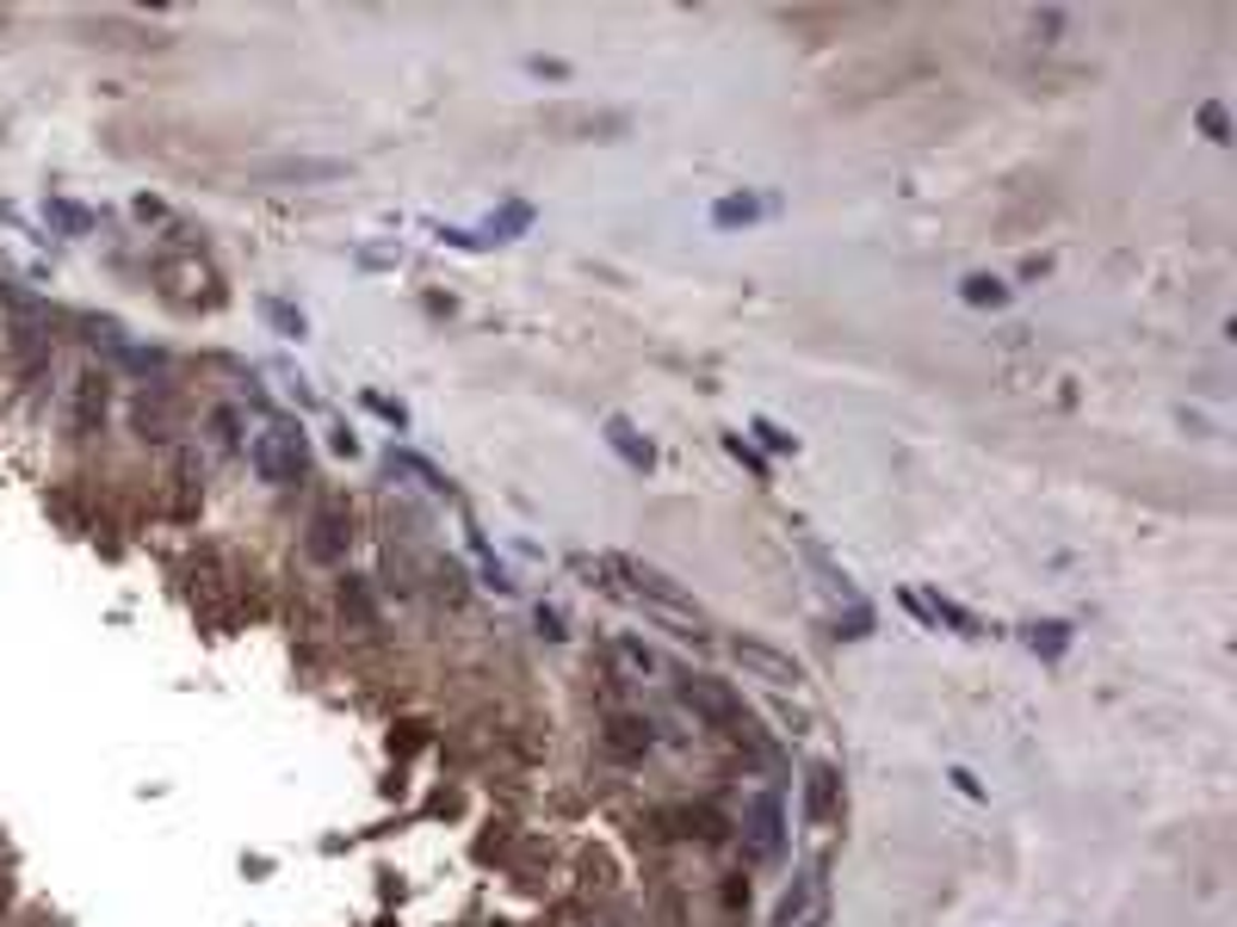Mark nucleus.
<instances>
[{
  "mask_svg": "<svg viewBox=\"0 0 1237 927\" xmlns=\"http://www.w3.org/2000/svg\"><path fill=\"white\" fill-rule=\"evenodd\" d=\"M247 464H254V476H260L267 489H291L298 471H304V434H291V427H260V434L247 439Z\"/></svg>",
  "mask_w": 1237,
  "mask_h": 927,
  "instance_id": "f257e3e1",
  "label": "nucleus"
},
{
  "mask_svg": "<svg viewBox=\"0 0 1237 927\" xmlns=\"http://www.w3.org/2000/svg\"><path fill=\"white\" fill-rule=\"evenodd\" d=\"M681 699L700 711L712 730H724V736H737V742H755V718L742 711V699L730 693V686H718V681H705V674H693V681L681 686Z\"/></svg>",
  "mask_w": 1237,
  "mask_h": 927,
  "instance_id": "f03ea898",
  "label": "nucleus"
},
{
  "mask_svg": "<svg viewBox=\"0 0 1237 927\" xmlns=\"http://www.w3.org/2000/svg\"><path fill=\"white\" fill-rule=\"evenodd\" d=\"M730 662H737L749 681L774 686V693H799L804 686L799 656H786V649H774V644H755V637H737V644H730Z\"/></svg>",
  "mask_w": 1237,
  "mask_h": 927,
  "instance_id": "7ed1b4c3",
  "label": "nucleus"
},
{
  "mask_svg": "<svg viewBox=\"0 0 1237 927\" xmlns=\"http://www.w3.org/2000/svg\"><path fill=\"white\" fill-rule=\"evenodd\" d=\"M829 922V866H804L799 878H792V890L780 896V915H774V927H823Z\"/></svg>",
  "mask_w": 1237,
  "mask_h": 927,
  "instance_id": "20e7f679",
  "label": "nucleus"
},
{
  "mask_svg": "<svg viewBox=\"0 0 1237 927\" xmlns=\"http://www.w3.org/2000/svg\"><path fill=\"white\" fill-rule=\"evenodd\" d=\"M742 841H749L755 859H780V847H786V804H780V792H755L749 797V810H742Z\"/></svg>",
  "mask_w": 1237,
  "mask_h": 927,
  "instance_id": "39448f33",
  "label": "nucleus"
},
{
  "mask_svg": "<svg viewBox=\"0 0 1237 927\" xmlns=\"http://www.w3.org/2000/svg\"><path fill=\"white\" fill-rule=\"evenodd\" d=\"M260 180H279V186H328V180H347V161L335 155H279V161H260Z\"/></svg>",
  "mask_w": 1237,
  "mask_h": 927,
  "instance_id": "423d86ee",
  "label": "nucleus"
},
{
  "mask_svg": "<svg viewBox=\"0 0 1237 927\" xmlns=\"http://www.w3.org/2000/svg\"><path fill=\"white\" fill-rule=\"evenodd\" d=\"M836 810H841V773L829 760H811V767H804V822H811V829H829Z\"/></svg>",
  "mask_w": 1237,
  "mask_h": 927,
  "instance_id": "0eeeda50",
  "label": "nucleus"
},
{
  "mask_svg": "<svg viewBox=\"0 0 1237 927\" xmlns=\"http://www.w3.org/2000/svg\"><path fill=\"white\" fill-rule=\"evenodd\" d=\"M106 420V371H81L75 378V408H69V427L75 434H94Z\"/></svg>",
  "mask_w": 1237,
  "mask_h": 927,
  "instance_id": "6e6552de",
  "label": "nucleus"
},
{
  "mask_svg": "<svg viewBox=\"0 0 1237 927\" xmlns=\"http://www.w3.org/2000/svg\"><path fill=\"white\" fill-rule=\"evenodd\" d=\"M767 210H774V198H755V192H730V198H718V205H712V223H718V229H749V223H762Z\"/></svg>",
  "mask_w": 1237,
  "mask_h": 927,
  "instance_id": "1a4fd4ad",
  "label": "nucleus"
},
{
  "mask_svg": "<svg viewBox=\"0 0 1237 927\" xmlns=\"http://www.w3.org/2000/svg\"><path fill=\"white\" fill-rule=\"evenodd\" d=\"M607 446H613V452H619V458H626L631 471H650V464H656V452H650V439L638 434V427H631L626 415H607Z\"/></svg>",
  "mask_w": 1237,
  "mask_h": 927,
  "instance_id": "9d476101",
  "label": "nucleus"
},
{
  "mask_svg": "<svg viewBox=\"0 0 1237 927\" xmlns=\"http://www.w3.org/2000/svg\"><path fill=\"white\" fill-rule=\"evenodd\" d=\"M644 619L668 625L675 637H693V644H705V612H700L693 600H675V606H644Z\"/></svg>",
  "mask_w": 1237,
  "mask_h": 927,
  "instance_id": "9b49d317",
  "label": "nucleus"
},
{
  "mask_svg": "<svg viewBox=\"0 0 1237 927\" xmlns=\"http://www.w3.org/2000/svg\"><path fill=\"white\" fill-rule=\"evenodd\" d=\"M792 538H799L804 563H811V569H817V575H823V587H836L841 600H854V582H848V569H841L836 557H829V550H823L817 538H811V532H792Z\"/></svg>",
  "mask_w": 1237,
  "mask_h": 927,
  "instance_id": "f8f14e48",
  "label": "nucleus"
},
{
  "mask_svg": "<svg viewBox=\"0 0 1237 927\" xmlns=\"http://www.w3.org/2000/svg\"><path fill=\"white\" fill-rule=\"evenodd\" d=\"M650 742H656V736H650L644 718H613L607 723V755H619V760H638Z\"/></svg>",
  "mask_w": 1237,
  "mask_h": 927,
  "instance_id": "ddd939ff",
  "label": "nucleus"
},
{
  "mask_svg": "<svg viewBox=\"0 0 1237 927\" xmlns=\"http://www.w3.org/2000/svg\"><path fill=\"white\" fill-rule=\"evenodd\" d=\"M1028 649L1033 656H1046V662H1058L1070 649V625L1065 619H1046V625H1028Z\"/></svg>",
  "mask_w": 1237,
  "mask_h": 927,
  "instance_id": "4468645a",
  "label": "nucleus"
},
{
  "mask_svg": "<svg viewBox=\"0 0 1237 927\" xmlns=\"http://www.w3.org/2000/svg\"><path fill=\"white\" fill-rule=\"evenodd\" d=\"M959 297H966L971 309H1003V303H1009V284L990 279V272H971V279L959 284Z\"/></svg>",
  "mask_w": 1237,
  "mask_h": 927,
  "instance_id": "2eb2a0df",
  "label": "nucleus"
},
{
  "mask_svg": "<svg viewBox=\"0 0 1237 927\" xmlns=\"http://www.w3.org/2000/svg\"><path fill=\"white\" fill-rule=\"evenodd\" d=\"M526 223H533V210H526V205H501L489 223H483V242H514Z\"/></svg>",
  "mask_w": 1237,
  "mask_h": 927,
  "instance_id": "dca6fc26",
  "label": "nucleus"
},
{
  "mask_svg": "<svg viewBox=\"0 0 1237 927\" xmlns=\"http://www.w3.org/2000/svg\"><path fill=\"white\" fill-rule=\"evenodd\" d=\"M44 217H50L62 235H87V229H94V210H81L75 198H50V205H44Z\"/></svg>",
  "mask_w": 1237,
  "mask_h": 927,
  "instance_id": "f3484780",
  "label": "nucleus"
},
{
  "mask_svg": "<svg viewBox=\"0 0 1237 927\" xmlns=\"http://www.w3.org/2000/svg\"><path fill=\"white\" fill-rule=\"evenodd\" d=\"M260 316H267L279 334H291V341H304V309H291L286 297H260Z\"/></svg>",
  "mask_w": 1237,
  "mask_h": 927,
  "instance_id": "a211bd4d",
  "label": "nucleus"
},
{
  "mask_svg": "<svg viewBox=\"0 0 1237 927\" xmlns=\"http://www.w3.org/2000/svg\"><path fill=\"white\" fill-rule=\"evenodd\" d=\"M613 662L626 668L631 681H644V674H656V656H650L644 644H631V637H619V644H613Z\"/></svg>",
  "mask_w": 1237,
  "mask_h": 927,
  "instance_id": "6ab92c4d",
  "label": "nucleus"
},
{
  "mask_svg": "<svg viewBox=\"0 0 1237 927\" xmlns=\"http://www.w3.org/2000/svg\"><path fill=\"white\" fill-rule=\"evenodd\" d=\"M749 434L762 439L767 452H799V434H786L780 420H767V415H755V420H749Z\"/></svg>",
  "mask_w": 1237,
  "mask_h": 927,
  "instance_id": "aec40b11",
  "label": "nucleus"
},
{
  "mask_svg": "<svg viewBox=\"0 0 1237 927\" xmlns=\"http://www.w3.org/2000/svg\"><path fill=\"white\" fill-rule=\"evenodd\" d=\"M724 452L737 458V464H742V471H749V476H762V483H767V458L755 452V446H749V439H742V434H724Z\"/></svg>",
  "mask_w": 1237,
  "mask_h": 927,
  "instance_id": "412c9836",
  "label": "nucleus"
},
{
  "mask_svg": "<svg viewBox=\"0 0 1237 927\" xmlns=\"http://www.w3.org/2000/svg\"><path fill=\"white\" fill-rule=\"evenodd\" d=\"M1200 131L1213 136V143H1232V118H1225V106H1218V99H1206V106H1200Z\"/></svg>",
  "mask_w": 1237,
  "mask_h": 927,
  "instance_id": "4be33fe9",
  "label": "nucleus"
},
{
  "mask_svg": "<svg viewBox=\"0 0 1237 927\" xmlns=\"http://www.w3.org/2000/svg\"><path fill=\"white\" fill-rule=\"evenodd\" d=\"M341 550V513L328 508L323 520H316V557H335Z\"/></svg>",
  "mask_w": 1237,
  "mask_h": 927,
  "instance_id": "5701e85b",
  "label": "nucleus"
},
{
  "mask_svg": "<svg viewBox=\"0 0 1237 927\" xmlns=\"http://www.w3.org/2000/svg\"><path fill=\"white\" fill-rule=\"evenodd\" d=\"M390 464H397V471H409V476H421V489H446V476H439L434 464H421V458H397V452H390ZM446 495H452V489H446Z\"/></svg>",
  "mask_w": 1237,
  "mask_h": 927,
  "instance_id": "b1692460",
  "label": "nucleus"
},
{
  "mask_svg": "<svg viewBox=\"0 0 1237 927\" xmlns=\"http://www.w3.org/2000/svg\"><path fill=\"white\" fill-rule=\"evenodd\" d=\"M841 637H873V606L848 600V631H841Z\"/></svg>",
  "mask_w": 1237,
  "mask_h": 927,
  "instance_id": "393cba45",
  "label": "nucleus"
},
{
  "mask_svg": "<svg viewBox=\"0 0 1237 927\" xmlns=\"http://www.w3.org/2000/svg\"><path fill=\"white\" fill-rule=\"evenodd\" d=\"M365 408H372V415H384L390 427H409V408H402V402H390V397H365Z\"/></svg>",
  "mask_w": 1237,
  "mask_h": 927,
  "instance_id": "a878e982",
  "label": "nucleus"
},
{
  "mask_svg": "<svg viewBox=\"0 0 1237 927\" xmlns=\"http://www.w3.org/2000/svg\"><path fill=\"white\" fill-rule=\"evenodd\" d=\"M538 631H545L551 644H557V637H570V631H563V612H557V606H538Z\"/></svg>",
  "mask_w": 1237,
  "mask_h": 927,
  "instance_id": "bb28decb",
  "label": "nucleus"
},
{
  "mask_svg": "<svg viewBox=\"0 0 1237 927\" xmlns=\"http://www.w3.org/2000/svg\"><path fill=\"white\" fill-rule=\"evenodd\" d=\"M953 785H959V792H966V797H984V785H978V773H971V767H953Z\"/></svg>",
  "mask_w": 1237,
  "mask_h": 927,
  "instance_id": "cd10ccee",
  "label": "nucleus"
},
{
  "mask_svg": "<svg viewBox=\"0 0 1237 927\" xmlns=\"http://www.w3.org/2000/svg\"><path fill=\"white\" fill-rule=\"evenodd\" d=\"M526 69H533V75H545V81H570V69H563V62H545V57H533Z\"/></svg>",
  "mask_w": 1237,
  "mask_h": 927,
  "instance_id": "c85d7f7f",
  "label": "nucleus"
}]
</instances>
